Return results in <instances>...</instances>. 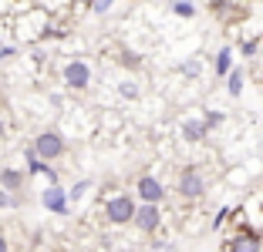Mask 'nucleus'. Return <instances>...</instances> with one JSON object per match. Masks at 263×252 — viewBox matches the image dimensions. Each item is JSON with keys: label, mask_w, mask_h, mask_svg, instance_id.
Returning a JSON list of instances; mask_svg holds the SVG:
<instances>
[{"label": "nucleus", "mask_w": 263, "mask_h": 252, "mask_svg": "<svg viewBox=\"0 0 263 252\" xmlns=\"http://www.w3.org/2000/svg\"><path fill=\"white\" fill-rule=\"evenodd\" d=\"M135 208H139V202L132 199V195H111V199L105 202V219H108L111 225H125V222L135 219Z\"/></svg>", "instance_id": "obj_2"}, {"label": "nucleus", "mask_w": 263, "mask_h": 252, "mask_svg": "<svg viewBox=\"0 0 263 252\" xmlns=\"http://www.w3.org/2000/svg\"><path fill=\"white\" fill-rule=\"evenodd\" d=\"M111 4H115V0H91V10H95V14H108Z\"/></svg>", "instance_id": "obj_15"}, {"label": "nucleus", "mask_w": 263, "mask_h": 252, "mask_svg": "<svg viewBox=\"0 0 263 252\" xmlns=\"http://www.w3.org/2000/svg\"><path fill=\"white\" fill-rule=\"evenodd\" d=\"M202 192H206L202 175L196 172V168H186V172L179 175V195H182V199H199Z\"/></svg>", "instance_id": "obj_6"}, {"label": "nucleus", "mask_w": 263, "mask_h": 252, "mask_svg": "<svg viewBox=\"0 0 263 252\" xmlns=\"http://www.w3.org/2000/svg\"><path fill=\"white\" fill-rule=\"evenodd\" d=\"M182 71H186V74H199V61H189V64H182Z\"/></svg>", "instance_id": "obj_19"}, {"label": "nucleus", "mask_w": 263, "mask_h": 252, "mask_svg": "<svg viewBox=\"0 0 263 252\" xmlns=\"http://www.w3.org/2000/svg\"><path fill=\"white\" fill-rule=\"evenodd\" d=\"M24 158H27V172H31V175H47V172H51V168H47V161H41L34 148H27V155H24Z\"/></svg>", "instance_id": "obj_11"}, {"label": "nucleus", "mask_w": 263, "mask_h": 252, "mask_svg": "<svg viewBox=\"0 0 263 252\" xmlns=\"http://www.w3.org/2000/svg\"><path fill=\"white\" fill-rule=\"evenodd\" d=\"M24 172H17V168H4L0 172V185H4V192H21L24 188Z\"/></svg>", "instance_id": "obj_9"}, {"label": "nucleus", "mask_w": 263, "mask_h": 252, "mask_svg": "<svg viewBox=\"0 0 263 252\" xmlns=\"http://www.w3.org/2000/svg\"><path fill=\"white\" fill-rule=\"evenodd\" d=\"M226 215H230V208H219V215H216V219H213V225H216V229H219V225H223V222H226Z\"/></svg>", "instance_id": "obj_20"}, {"label": "nucleus", "mask_w": 263, "mask_h": 252, "mask_svg": "<svg viewBox=\"0 0 263 252\" xmlns=\"http://www.w3.org/2000/svg\"><path fill=\"white\" fill-rule=\"evenodd\" d=\"M0 252H10V245H7V239L0 236Z\"/></svg>", "instance_id": "obj_23"}, {"label": "nucleus", "mask_w": 263, "mask_h": 252, "mask_svg": "<svg viewBox=\"0 0 263 252\" xmlns=\"http://www.w3.org/2000/svg\"><path fill=\"white\" fill-rule=\"evenodd\" d=\"M31 148L37 152L41 161H54V158H61V155L68 152V141H64L61 131H41V135L34 138Z\"/></svg>", "instance_id": "obj_1"}, {"label": "nucleus", "mask_w": 263, "mask_h": 252, "mask_svg": "<svg viewBox=\"0 0 263 252\" xmlns=\"http://www.w3.org/2000/svg\"><path fill=\"white\" fill-rule=\"evenodd\" d=\"M230 71H233V51L223 47V51L216 54V74H230Z\"/></svg>", "instance_id": "obj_12"}, {"label": "nucleus", "mask_w": 263, "mask_h": 252, "mask_svg": "<svg viewBox=\"0 0 263 252\" xmlns=\"http://www.w3.org/2000/svg\"><path fill=\"white\" fill-rule=\"evenodd\" d=\"M223 252H260V232L247 229V225H240V232L233 239H226Z\"/></svg>", "instance_id": "obj_4"}, {"label": "nucleus", "mask_w": 263, "mask_h": 252, "mask_svg": "<svg viewBox=\"0 0 263 252\" xmlns=\"http://www.w3.org/2000/svg\"><path fill=\"white\" fill-rule=\"evenodd\" d=\"M206 131H209L206 118H202V121H186V124H182V138H186V141H202Z\"/></svg>", "instance_id": "obj_10"}, {"label": "nucleus", "mask_w": 263, "mask_h": 252, "mask_svg": "<svg viewBox=\"0 0 263 252\" xmlns=\"http://www.w3.org/2000/svg\"><path fill=\"white\" fill-rule=\"evenodd\" d=\"M135 195H139L142 205H159L162 195H165V188H162V182H159L155 175H142L139 182H135Z\"/></svg>", "instance_id": "obj_3"}, {"label": "nucleus", "mask_w": 263, "mask_h": 252, "mask_svg": "<svg viewBox=\"0 0 263 252\" xmlns=\"http://www.w3.org/2000/svg\"><path fill=\"white\" fill-rule=\"evenodd\" d=\"M243 54H247V57H250V54H256V40H247V44H243Z\"/></svg>", "instance_id": "obj_21"}, {"label": "nucleus", "mask_w": 263, "mask_h": 252, "mask_svg": "<svg viewBox=\"0 0 263 252\" xmlns=\"http://www.w3.org/2000/svg\"><path fill=\"white\" fill-rule=\"evenodd\" d=\"M172 10H176L179 17H193V14H196L193 0H176V4H172Z\"/></svg>", "instance_id": "obj_14"}, {"label": "nucleus", "mask_w": 263, "mask_h": 252, "mask_svg": "<svg viewBox=\"0 0 263 252\" xmlns=\"http://www.w3.org/2000/svg\"><path fill=\"white\" fill-rule=\"evenodd\" d=\"M88 185H91V182H78L74 188L68 192V195H71V199H81V195H85V188H88Z\"/></svg>", "instance_id": "obj_16"}, {"label": "nucleus", "mask_w": 263, "mask_h": 252, "mask_svg": "<svg viewBox=\"0 0 263 252\" xmlns=\"http://www.w3.org/2000/svg\"><path fill=\"white\" fill-rule=\"evenodd\" d=\"M226 77H230V94H233V98H236V94L243 91V81H247V74H243L240 68H233V71H230V74H226Z\"/></svg>", "instance_id": "obj_13"}, {"label": "nucleus", "mask_w": 263, "mask_h": 252, "mask_svg": "<svg viewBox=\"0 0 263 252\" xmlns=\"http://www.w3.org/2000/svg\"><path fill=\"white\" fill-rule=\"evenodd\" d=\"M122 94H125V98H135V94H139V88H135L132 81H125V84H122Z\"/></svg>", "instance_id": "obj_17"}, {"label": "nucleus", "mask_w": 263, "mask_h": 252, "mask_svg": "<svg viewBox=\"0 0 263 252\" xmlns=\"http://www.w3.org/2000/svg\"><path fill=\"white\" fill-rule=\"evenodd\" d=\"M64 84H68L71 91H85L88 84H91V68H88L85 61L64 64Z\"/></svg>", "instance_id": "obj_5"}, {"label": "nucleus", "mask_w": 263, "mask_h": 252, "mask_svg": "<svg viewBox=\"0 0 263 252\" xmlns=\"http://www.w3.org/2000/svg\"><path fill=\"white\" fill-rule=\"evenodd\" d=\"M10 205H14V199H10V195H7V192H4V188H0V208H10Z\"/></svg>", "instance_id": "obj_18"}, {"label": "nucleus", "mask_w": 263, "mask_h": 252, "mask_svg": "<svg viewBox=\"0 0 263 252\" xmlns=\"http://www.w3.org/2000/svg\"><path fill=\"white\" fill-rule=\"evenodd\" d=\"M4 135H7V124H4V118H0V141H4Z\"/></svg>", "instance_id": "obj_24"}, {"label": "nucleus", "mask_w": 263, "mask_h": 252, "mask_svg": "<svg viewBox=\"0 0 263 252\" xmlns=\"http://www.w3.org/2000/svg\"><path fill=\"white\" fill-rule=\"evenodd\" d=\"M41 202H44V208H51V212H68V192H64L61 185H47Z\"/></svg>", "instance_id": "obj_8"}, {"label": "nucleus", "mask_w": 263, "mask_h": 252, "mask_svg": "<svg viewBox=\"0 0 263 252\" xmlns=\"http://www.w3.org/2000/svg\"><path fill=\"white\" fill-rule=\"evenodd\" d=\"M135 225H139L142 232H155L159 229V222H162V215H159V205H139L135 208Z\"/></svg>", "instance_id": "obj_7"}, {"label": "nucleus", "mask_w": 263, "mask_h": 252, "mask_svg": "<svg viewBox=\"0 0 263 252\" xmlns=\"http://www.w3.org/2000/svg\"><path fill=\"white\" fill-rule=\"evenodd\" d=\"M10 54H14V47H0V61H7Z\"/></svg>", "instance_id": "obj_22"}]
</instances>
